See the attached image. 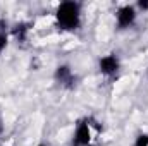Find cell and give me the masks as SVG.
<instances>
[{
  "mask_svg": "<svg viewBox=\"0 0 148 146\" xmlns=\"http://www.w3.org/2000/svg\"><path fill=\"white\" fill-rule=\"evenodd\" d=\"M53 17L60 31L74 33L81 28V23H83V5L74 0L60 2L53 12Z\"/></svg>",
  "mask_w": 148,
  "mask_h": 146,
  "instance_id": "cell-1",
  "label": "cell"
},
{
  "mask_svg": "<svg viewBox=\"0 0 148 146\" xmlns=\"http://www.w3.org/2000/svg\"><path fill=\"white\" fill-rule=\"evenodd\" d=\"M98 122H95L91 117H83L76 122L73 132V146H90L95 139V134L98 132Z\"/></svg>",
  "mask_w": 148,
  "mask_h": 146,
  "instance_id": "cell-2",
  "label": "cell"
},
{
  "mask_svg": "<svg viewBox=\"0 0 148 146\" xmlns=\"http://www.w3.org/2000/svg\"><path fill=\"white\" fill-rule=\"evenodd\" d=\"M138 9L134 7V3H122L117 7L115 10V28L119 31H127L131 29L136 21H138Z\"/></svg>",
  "mask_w": 148,
  "mask_h": 146,
  "instance_id": "cell-3",
  "label": "cell"
},
{
  "mask_svg": "<svg viewBox=\"0 0 148 146\" xmlns=\"http://www.w3.org/2000/svg\"><path fill=\"white\" fill-rule=\"evenodd\" d=\"M121 67H122V62H121V57L117 53H105L98 59V71L103 77L107 79H114L117 77L121 72Z\"/></svg>",
  "mask_w": 148,
  "mask_h": 146,
  "instance_id": "cell-4",
  "label": "cell"
},
{
  "mask_svg": "<svg viewBox=\"0 0 148 146\" xmlns=\"http://www.w3.org/2000/svg\"><path fill=\"white\" fill-rule=\"evenodd\" d=\"M53 81L62 89H74L77 84V76L69 64H59L53 71Z\"/></svg>",
  "mask_w": 148,
  "mask_h": 146,
  "instance_id": "cell-5",
  "label": "cell"
},
{
  "mask_svg": "<svg viewBox=\"0 0 148 146\" xmlns=\"http://www.w3.org/2000/svg\"><path fill=\"white\" fill-rule=\"evenodd\" d=\"M29 33H31V23H26V21L16 23V24L10 28V35H12V38H14L17 43H24V41H28Z\"/></svg>",
  "mask_w": 148,
  "mask_h": 146,
  "instance_id": "cell-6",
  "label": "cell"
},
{
  "mask_svg": "<svg viewBox=\"0 0 148 146\" xmlns=\"http://www.w3.org/2000/svg\"><path fill=\"white\" fill-rule=\"evenodd\" d=\"M133 146H148V132H140L136 134L134 141H133Z\"/></svg>",
  "mask_w": 148,
  "mask_h": 146,
  "instance_id": "cell-7",
  "label": "cell"
},
{
  "mask_svg": "<svg viewBox=\"0 0 148 146\" xmlns=\"http://www.w3.org/2000/svg\"><path fill=\"white\" fill-rule=\"evenodd\" d=\"M7 46H9V35H7L5 29L0 28V53H2Z\"/></svg>",
  "mask_w": 148,
  "mask_h": 146,
  "instance_id": "cell-8",
  "label": "cell"
},
{
  "mask_svg": "<svg viewBox=\"0 0 148 146\" xmlns=\"http://www.w3.org/2000/svg\"><path fill=\"white\" fill-rule=\"evenodd\" d=\"M134 7L138 9V12H147L148 10V0H140V2H136Z\"/></svg>",
  "mask_w": 148,
  "mask_h": 146,
  "instance_id": "cell-9",
  "label": "cell"
},
{
  "mask_svg": "<svg viewBox=\"0 0 148 146\" xmlns=\"http://www.w3.org/2000/svg\"><path fill=\"white\" fill-rule=\"evenodd\" d=\"M2 134H3V124H2V120H0V138H2Z\"/></svg>",
  "mask_w": 148,
  "mask_h": 146,
  "instance_id": "cell-10",
  "label": "cell"
},
{
  "mask_svg": "<svg viewBox=\"0 0 148 146\" xmlns=\"http://www.w3.org/2000/svg\"><path fill=\"white\" fill-rule=\"evenodd\" d=\"M35 146H48V145H45V143H38V145H35Z\"/></svg>",
  "mask_w": 148,
  "mask_h": 146,
  "instance_id": "cell-11",
  "label": "cell"
},
{
  "mask_svg": "<svg viewBox=\"0 0 148 146\" xmlns=\"http://www.w3.org/2000/svg\"><path fill=\"white\" fill-rule=\"evenodd\" d=\"M147 72H148V67H147Z\"/></svg>",
  "mask_w": 148,
  "mask_h": 146,
  "instance_id": "cell-12",
  "label": "cell"
}]
</instances>
